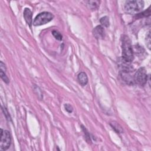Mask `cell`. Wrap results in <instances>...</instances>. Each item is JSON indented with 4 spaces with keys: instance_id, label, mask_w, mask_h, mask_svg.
I'll use <instances>...</instances> for the list:
<instances>
[{
    "instance_id": "1",
    "label": "cell",
    "mask_w": 151,
    "mask_h": 151,
    "mask_svg": "<svg viewBox=\"0 0 151 151\" xmlns=\"http://www.w3.org/2000/svg\"><path fill=\"white\" fill-rule=\"evenodd\" d=\"M122 59L127 63H131L134 59L133 50L131 44V41L127 36H123L122 38Z\"/></svg>"
},
{
    "instance_id": "2",
    "label": "cell",
    "mask_w": 151,
    "mask_h": 151,
    "mask_svg": "<svg viewBox=\"0 0 151 151\" xmlns=\"http://www.w3.org/2000/svg\"><path fill=\"white\" fill-rule=\"evenodd\" d=\"M144 7V1L141 0H131L125 4V11L129 14H138Z\"/></svg>"
},
{
    "instance_id": "3",
    "label": "cell",
    "mask_w": 151,
    "mask_h": 151,
    "mask_svg": "<svg viewBox=\"0 0 151 151\" xmlns=\"http://www.w3.org/2000/svg\"><path fill=\"white\" fill-rule=\"evenodd\" d=\"M54 16L49 12H42L38 14L34 20L33 24L34 26H40L44 25L53 20Z\"/></svg>"
},
{
    "instance_id": "4",
    "label": "cell",
    "mask_w": 151,
    "mask_h": 151,
    "mask_svg": "<svg viewBox=\"0 0 151 151\" xmlns=\"http://www.w3.org/2000/svg\"><path fill=\"white\" fill-rule=\"evenodd\" d=\"M134 83L141 86H144L148 81V75L146 70L144 67L139 69L133 76Z\"/></svg>"
},
{
    "instance_id": "5",
    "label": "cell",
    "mask_w": 151,
    "mask_h": 151,
    "mask_svg": "<svg viewBox=\"0 0 151 151\" xmlns=\"http://www.w3.org/2000/svg\"><path fill=\"white\" fill-rule=\"evenodd\" d=\"M11 144V137L9 131L1 129V140H0V149L1 150H7Z\"/></svg>"
},
{
    "instance_id": "6",
    "label": "cell",
    "mask_w": 151,
    "mask_h": 151,
    "mask_svg": "<svg viewBox=\"0 0 151 151\" xmlns=\"http://www.w3.org/2000/svg\"><path fill=\"white\" fill-rule=\"evenodd\" d=\"M94 37L98 40H102L105 37V31L102 26H98L93 30Z\"/></svg>"
},
{
    "instance_id": "7",
    "label": "cell",
    "mask_w": 151,
    "mask_h": 151,
    "mask_svg": "<svg viewBox=\"0 0 151 151\" xmlns=\"http://www.w3.org/2000/svg\"><path fill=\"white\" fill-rule=\"evenodd\" d=\"M131 71H121L120 74L122 80L126 82L127 84L131 85L134 83L133 76H132Z\"/></svg>"
},
{
    "instance_id": "8",
    "label": "cell",
    "mask_w": 151,
    "mask_h": 151,
    "mask_svg": "<svg viewBox=\"0 0 151 151\" xmlns=\"http://www.w3.org/2000/svg\"><path fill=\"white\" fill-rule=\"evenodd\" d=\"M23 16L27 24L31 28V25L33 23V13H32V11L30 10V9L28 8H26L24 11Z\"/></svg>"
},
{
    "instance_id": "9",
    "label": "cell",
    "mask_w": 151,
    "mask_h": 151,
    "mask_svg": "<svg viewBox=\"0 0 151 151\" xmlns=\"http://www.w3.org/2000/svg\"><path fill=\"white\" fill-rule=\"evenodd\" d=\"M78 80L79 82V83L84 86H86L88 83V76L84 72H80L78 76Z\"/></svg>"
},
{
    "instance_id": "10",
    "label": "cell",
    "mask_w": 151,
    "mask_h": 151,
    "mask_svg": "<svg viewBox=\"0 0 151 151\" xmlns=\"http://www.w3.org/2000/svg\"><path fill=\"white\" fill-rule=\"evenodd\" d=\"M86 6H87L90 9L96 10L98 9L100 5L99 1H86Z\"/></svg>"
},
{
    "instance_id": "11",
    "label": "cell",
    "mask_w": 151,
    "mask_h": 151,
    "mask_svg": "<svg viewBox=\"0 0 151 151\" xmlns=\"http://www.w3.org/2000/svg\"><path fill=\"white\" fill-rule=\"evenodd\" d=\"M110 125L112 126L113 129H114V131L116 133H123V129H122V126L119 124H118L117 122H112L110 123Z\"/></svg>"
},
{
    "instance_id": "12",
    "label": "cell",
    "mask_w": 151,
    "mask_h": 151,
    "mask_svg": "<svg viewBox=\"0 0 151 151\" xmlns=\"http://www.w3.org/2000/svg\"><path fill=\"white\" fill-rule=\"evenodd\" d=\"M150 14V7L144 11L139 13L135 16V18L136 19H139V18H141L144 17H149Z\"/></svg>"
},
{
    "instance_id": "13",
    "label": "cell",
    "mask_w": 151,
    "mask_h": 151,
    "mask_svg": "<svg viewBox=\"0 0 151 151\" xmlns=\"http://www.w3.org/2000/svg\"><path fill=\"white\" fill-rule=\"evenodd\" d=\"M100 24L102 26H104L105 27H108L110 25V21H109V18L107 16L103 17L100 20Z\"/></svg>"
},
{
    "instance_id": "14",
    "label": "cell",
    "mask_w": 151,
    "mask_h": 151,
    "mask_svg": "<svg viewBox=\"0 0 151 151\" xmlns=\"http://www.w3.org/2000/svg\"><path fill=\"white\" fill-rule=\"evenodd\" d=\"M82 130L84 132V136H85V138H86V141H87L88 143H91L92 141H91V138H90V134L89 133V132L88 131L87 129H86L85 128V127L83 126V125H82Z\"/></svg>"
},
{
    "instance_id": "15",
    "label": "cell",
    "mask_w": 151,
    "mask_h": 151,
    "mask_svg": "<svg viewBox=\"0 0 151 151\" xmlns=\"http://www.w3.org/2000/svg\"><path fill=\"white\" fill-rule=\"evenodd\" d=\"M52 34L53 36L55 37V38L59 41H61L63 39V36L62 35L59 33V31H56V30H53L52 31Z\"/></svg>"
},
{
    "instance_id": "16",
    "label": "cell",
    "mask_w": 151,
    "mask_h": 151,
    "mask_svg": "<svg viewBox=\"0 0 151 151\" xmlns=\"http://www.w3.org/2000/svg\"><path fill=\"white\" fill-rule=\"evenodd\" d=\"M0 76H1V78L2 79V80L6 83V84H8L9 82V80L8 79V78L7 77V76L6 75V73L5 72H4L3 71L1 70L0 71Z\"/></svg>"
},
{
    "instance_id": "17",
    "label": "cell",
    "mask_w": 151,
    "mask_h": 151,
    "mask_svg": "<svg viewBox=\"0 0 151 151\" xmlns=\"http://www.w3.org/2000/svg\"><path fill=\"white\" fill-rule=\"evenodd\" d=\"M2 110L3 111V113H4V115H5V117L10 122V121H11V116L9 115V113H8L7 109H6V107H2Z\"/></svg>"
},
{
    "instance_id": "18",
    "label": "cell",
    "mask_w": 151,
    "mask_h": 151,
    "mask_svg": "<svg viewBox=\"0 0 151 151\" xmlns=\"http://www.w3.org/2000/svg\"><path fill=\"white\" fill-rule=\"evenodd\" d=\"M64 108H65V110L69 113H71L73 112V106L69 104V103H66V104H64Z\"/></svg>"
},
{
    "instance_id": "19",
    "label": "cell",
    "mask_w": 151,
    "mask_h": 151,
    "mask_svg": "<svg viewBox=\"0 0 151 151\" xmlns=\"http://www.w3.org/2000/svg\"><path fill=\"white\" fill-rule=\"evenodd\" d=\"M150 42H151L150 41V32L149 31L146 37V44L149 50L150 49V44H151Z\"/></svg>"
},
{
    "instance_id": "20",
    "label": "cell",
    "mask_w": 151,
    "mask_h": 151,
    "mask_svg": "<svg viewBox=\"0 0 151 151\" xmlns=\"http://www.w3.org/2000/svg\"><path fill=\"white\" fill-rule=\"evenodd\" d=\"M0 68H1V70H2V71H3L4 72L6 73L7 69H6L5 64H4L3 61L0 62Z\"/></svg>"
}]
</instances>
